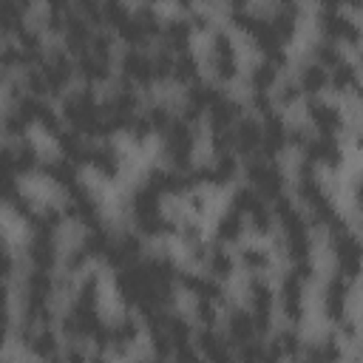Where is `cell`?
Listing matches in <instances>:
<instances>
[{
    "mask_svg": "<svg viewBox=\"0 0 363 363\" xmlns=\"http://www.w3.org/2000/svg\"><path fill=\"white\" fill-rule=\"evenodd\" d=\"M145 119H147V125L153 128V130H159V133H164V128L170 125V119H173V113L167 111V105H162V102H153L147 111H145Z\"/></svg>",
    "mask_w": 363,
    "mask_h": 363,
    "instance_id": "cell-34",
    "label": "cell"
},
{
    "mask_svg": "<svg viewBox=\"0 0 363 363\" xmlns=\"http://www.w3.org/2000/svg\"><path fill=\"white\" fill-rule=\"evenodd\" d=\"M88 264V255L82 252V247H74V250H68V255H65V272L71 275V272H77V269H82Z\"/></svg>",
    "mask_w": 363,
    "mask_h": 363,
    "instance_id": "cell-39",
    "label": "cell"
},
{
    "mask_svg": "<svg viewBox=\"0 0 363 363\" xmlns=\"http://www.w3.org/2000/svg\"><path fill=\"white\" fill-rule=\"evenodd\" d=\"M224 337L230 340V346H244V343L255 340L250 309H230V315H227V335Z\"/></svg>",
    "mask_w": 363,
    "mask_h": 363,
    "instance_id": "cell-12",
    "label": "cell"
},
{
    "mask_svg": "<svg viewBox=\"0 0 363 363\" xmlns=\"http://www.w3.org/2000/svg\"><path fill=\"white\" fill-rule=\"evenodd\" d=\"M40 170L51 179V182H57L60 187H65L68 193L74 190V187H79L82 182H79V173H77V164L74 162H68V159H48V162H40Z\"/></svg>",
    "mask_w": 363,
    "mask_h": 363,
    "instance_id": "cell-14",
    "label": "cell"
},
{
    "mask_svg": "<svg viewBox=\"0 0 363 363\" xmlns=\"http://www.w3.org/2000/svg\"><path fill=\"white\" fill-rule=\"evenodd\" d=\"M278 303L281 312L289 323H298L303 318V281H298L289 269L281 278V289H278Z\"/></svg>",
    "mask_w": 363,
    "mask_h": 363,
    "instance_id": "cell-7",
    "label": "cell"
},
{
    "mask_svg": "<svg viewBox=\"0 0 363 363\" xmlns=\"http://www.w3.org/2000/svg\"><path fill=\"white\" fill-rule=\"evenodd\" d=\"M170 77H176L179 82H196L199 77V60L193 57V51H179L173 54V68H170Z\"/></svg>",
    "mask_w": 363,
    "mask_h": 363,
    "instance_id": "cell-24",
    "label": "cell"
},
{
    "mask_svg": "<svg viewBox=\"0 0 363 363\" xmlns=\"http://www.w3.org/2000/svg\"><path fill=\"white\" fill-rule=\"evenodd\" d=\"M349 292H352V281H346V278L337 275V272L329 278V284H326V289H323V309H326V315H329L335 323H340V320L349 318V315H346Z\"/></svg>",
    "mask_w": 363,
    "mask_h": 363,
    "instance_id": "cell-8",
    "label": "cell"
},
{
    "mask_svg": "<svg viewBox=\"0 0 363 363\" xmlns=\"http://www.w3.org/2000/svg\"><path fill=\"white\" fill-rule=\"evenodd\" d=\"M298 88L301 94H309V96H318L323 88H329V71L320 68L318 62H303L301 71H298Z\"/></svg>",
    "mask_w": 363,
    "mask_h": 363,
    "instance_id": "cell-16",
    "label": "cell"
},
{
    "mask_svg": "<svg viewBox=\"0 0 363 363\" xmlns=\"http://www.w3.org/2000/svg\"><path fill=\"white\" fill-rule=\"evenodd\" d=\"M187 23H190V28H193V26H196V28H207V26H210V17H207L204 11H190V20H187Z\"/></svg>",
    "mask_w": 363,
    "mask_h": 363,
    "instance_id": "cell-41",
    "label": "cell"
},
{
    "mask_svg": "<svg viewBox=\"0 0 363 363\" xmlns=\"http://www.w3.org/2000/svg\"><path fill=\"white\" fill-rule=\"evenodd\" d=\"M306 113H309V122L315 125L318 136H337L346 130V116L335 102H326L320 96H309Z\"/></svg>",
    "mask_w": 363,
    "mask_h": 363,
    "instance_id": "cell-2",
    "label": "cell"
},
{
    "mask_svg": "<svg viewBox=\"0 0 363 363\" xmlns=\"http://www.w3.org/2000/svg\"><path fill=\"white\" fill-rule=\"evenodd\" d=\"M85 162H88L96 173H102V176H108V179H113V176L119 173V150H116L111 142L88 145V147H85Z\"/></svg>",
    "mask_w": 363,
    "mask_h": 363,
    "instance_id": "cell-11",
    "label": "cell"
},
{
    "mask_svg": "<svg viewBox=\"0 0 363 363\" xmlns=\"http://www.w3.org/2000/svg\"><path fill=\"white\" fill-rule=\"evenodd\" d=\"M233 147L238 153H244L247 159L250 156H258V147H261V122L252 119V116H241L233 125Z\"/></svg>",
    "mask_w": 363,
    "mask_h": 363,
    "instance_id": "cell-10",
    "label": "cell"
},
{
    "mask_svg": "<svg viewBox=\"0 0 363 363\" xmlns=\"http://www.w3.org/2000/svg\"><path fill=\"white\" fill-rule=\"evenodd\" d=\"M11 156H14V173L20 176V173H31V170H37L40 167V153H37V147H34V142L31 139H17L14 145H11Z\"/></svg>",
    "mask_w": 363,
    "mask_h": 363,
    "instance_id": "cell-20",
    "label": "cell"
},
{
    "mask_svg": "<svg viewBox=\"0 0 363 363\" xmlns=\"http://www.w3.org/2000/svg\"><path fill=\"white\" fill-rule=\"evenodd\" d=\"M244 221H250V230L258 233V235H269V233H272V224H275L269 204H261V207H258L255 213H250Z\"/></svg>",
    "mask_w": 363,
    "mask_h": 363,
    "instance_id": "cell-32",
    "label": "cell"
},
{
    "mask_svg": "<svg viewBox=\"0 0 363 363\" xmlns=\"http://www.w3.org/2000/svg\"><path fill=\"white\" fill-rule=\"evenodd\" d=\"M196 318H199L201 329H213V323H216V303L213 301H199L196 303Z\"/></svg>",
    "mask_w": 363,
    "mask_h": 363,
    "instance_id": "cell-38",
    "label": "cell"
},
{
    "mask_svg": "<svg viewBox=\"0 0 363 363\" xmlns=\"http://www.w3.org/2000/svg\"><path fill=\"white\" fill-rule=\"evenodd\" d=\"M318 23H320L323 40H332L337 45L340 43H349V45L360 43V26L352 17H346L337 3H323L318 11Z\"/></svg>",
    "mask_w": 363,
    "mask_h": 363,
    "instance_id": "cell-1",
    "label": "cell"
},
{
    "mask_svg": "<svg viewBox=\"0 0 363 363\" xmlns=\"http://www.w3.org/2000/svg\"><path fill=\"white\" fill-rule=\"evenodd\" d=\"M298 96H301V88H298V82H295V79L281 82V85H278V91H275V102H278V105H292Z\"/></svg>",
    "mask_w": 363,
    "mask_h": 363,
    "instance_id": "cell-37",
    "label": "cell"
},
{
    "mask_svg": "<svg viewBox=\"0 0 363 363\" xmlns=\"http://www.w3.org/2000/svg\"><path fill=\"white\" fill-rule=\"evenodd\" d=\"M26 119L11 108V111H6L3 116H0V130L6 133V136H14V139H23V133H26Z\"/></svg>",
    "mask_w": 363,
    "mask_h": 363,
    "instance_id": "cell-35",
    "label": "cell"
},
{
    "mask_svg": "<svg viewBox=\"0 0 363 363\" xmlns=\"http://www.w3.org/2000/svg\"><path fill=\"white\" fill-rule=\"evenodd\" d=\"M34 119H37L48 133H57V130H60V116H57V111H54L48 102H43V99H40V108H37V116H34Z\"/></svg>",
    "mask_w": 363,
    "mask_h": 363,
    "instance_id": "cell-36",
    "label": "cell"
},
{
    "mask_svg": "<svg viewBox=\"0 0 363 363\" xmlns=\"http://www.w3.org/2000/svg\"><path fill=\"white\" fill-rule=\"evenodd\" d=\"M303 153V162L309 164H326V167H337L343 164V147H340V139L337 136H309L306 145L301 147Z\"/></svg>",
    "mask_w": 363,
    "mask_h": 363,
    "instance_id": "cell-5",
    "label": "cell"
},
{
    "mask_svg": "<svg viewBox=\"0 0 363 363\" xmlns=\"http://www.w3.org/2000/svg\"><path fill=\"white\" fill-rule=\"evenodd\" d=\"M267 349L278 357H295L301 352V337H298L295 329H281V332L272 335V343Z\"/></svg>",
    "mask_w": 363,
    "mask_h": 363,
    "instance_id": "cell-25",
    "label": "cell"
},
{
    "mask_svg": "<svg viewBox=\"0 0 363 363\" xmlns=\"http://www.w3.org/2000/svg\"><path fill=\"white\" fill-rule=\"evenodd\" d=\"M199 354L204 363H235L233 346L224 335H218L216 329H201L199 332V343H196Z\"/></svg>",
    "mask_w": 363,
    "mask_h": 363,
    "instance_id": "cell-9",
    "label": "cell"
},
{
    "mask_svg": "<svg viewBox=\"0 0 363 363\" xmlns=\"http://www.w3.org/2000/svg\"><path fill=\"white\" fill-rule=\"evenodd\" d=\"M88 363H108L102 354H96V357H88Z\"/></svg>",
    "mask_w": 363,
    "mask_h": 363,
    "instance_id": "cell-44",
    "label": "cell"
},
{
    "mask_svg": "<svg viewBox=\"0 0 363 363\" xmlns=\"http://www.w3.org/2000/svg\"><path fill=\"white\" fill-rule=\"evenodd\" d=\"M96 292H99V281L96 275H85L82 284L74 292V306H85V309H96Z\"/></svg>",
    "mask_w": 363,
    "mask_h": 363,
    "instance_id": "cell-30",
    "label": "cell"
},
{
    "mask_svg": "<svg viewBox=\"0 0 363 363\" xmlns=\"http://www.w3.org/2000/svg\"><path fill=\"white\" fill-rule=\"evenodd\" d=\"M275 77H278V68L269 65L267 60H261L258 65L250 68V88H252V91H264V94H269V88L275 85Z\"/></svg>",
    "mask_w": 363,
    "mask_h": 363,
    "instance_id": "cell-29",
    "label": "cell"
},
{
    "mask_svg": "<svg viewBox=\"0 0 363 363\" xmlns=\"http://www.w3.org/2000/svg\"><path fill=\"white\" fill-rule=\"evenodd\" d=\"M210 65L218 79H233L238 74V57L227 28H216L210 37Z\"/></svg>",
    "mask_w": 363,
    "mask_h": 363,
    "instance_id": "cell-3",
    "label": "cell"
},
{
    "mask_svg": "<svg viewBox=\"0 0 363 363\" xmlns=\"http://www.w3.org/2000/svg\"><path fill=\"white\" fill-rule=\"evenodd\" d=\"M179 235H182V241H184L187 247H193V244L201 241V227H199L196 221H184L182 230H179Z\"/></svg>",
    "mask_w": 363,
    "mask_h": 363,
    "instance_id": "cell-40",
    "label": "cell"
},
{
    "mask_svg": "<svg viewBox=\"0 0 363 363\" xmlns=\"http://www.w3.org/2000/svg\"><path fill=\"white\" fill-rule=\"evenodd\" d=\"M244 216L241 213H235L233 207L227 210V213H221V218H218V224H216V238H218V244H235L238 238H241V233H244Z\"/></svg>",
    "mask_w": 363,
    "mask_h": 363,
    "instance_id": "cell-21",
    "label": "cell"
},
{
    "mask_svg": "<svg viewBox=\"0 0 363 363\" xmlns=\"http://www.w3.org/2000/svg\"><path fill=\"white\" fill-rule=\"evenodd\" d=\"M329 85L337 91V94H354L357 91V68L354 62H340L329 71Z\"/></svg>",
    "mask_w": 363,
    "mask_h": 363,
    "instance_id": "cell-23",
    "label": "cell"
},
{
    "mask_svg": "<svg viewBox=\"0 0 363 363\" xmlns=\"http://www.w3.org/2000/svg\"><path fill=\"white\" fill-rule=\"evenodd\" d=\"M241 264L250 272H264V269H269L272 255L267 250H261V247H241Z\"/></svg>",
    "mask_w": 363,
    "mask_h": 363,
    "instance_id": "cell-31",
    "label": "cell"
},
{
    "mask_svg": "<svg viewBox=\"0 0 363 363\" xmlns=\"http://www.w3.org/2000/svg\"><path fill=\"white\" fill-rule=\"evenodd\" d=\"M28 261L34 269H45V272H54L57 261H60V250H57V233H43V230H34L31 241H28V250H26Z\"/></svg>",
    "mask_w": 363,
    "mask_h": 363,
    "instance_id": "cell-6",
    "label": "cell"
},
{
    "mask_svg": "<svg viewBox=\"0 0 363 363\" xmlns=\"http://www.w3.org/2000/svg\"><path fill=\"white\" fill-rule=\"evenodd\" d=\"M28 9V3H9L0 0V31L3 34H14L23 23V11Z\"/></svg>",
    "mask_w": 363,
    "mask_h": 363,
    "instance_id": "cell-28",
    "label": "cell"
},
{
    "mask_svg": "<svg viewBox=\"0 0 363 363\" xmlns=\"http://www.w3.org/2000/svg\"><path fill=\"white\" fill-rule=\"evenodd\" d=\"M312 54H315V62H318L320 68H326V71H332L335 65L343 62V51H340V45L332 43V40H318V43L312 45Z\"/></svg>",
    "mask_w": 363,
    "mask_h": 363,
    "instance_id": "cell-27",
    "label": "cell"
},
{
    "mask_svg": "<svg viewBox=\"0 0 363 363\" xmlns=\"http://www.w3.org/2000/svg\"><path fill=\"white\" fill-rule=\"evenodd\" d=\"M218 96H221V91H218L213 82H201V79H196V82H190L187 102H184V105L196 108L199 113H207V111H210V105H213Z\"/></svg>",
    "mask_w": 363,
    "mask_h": 363,
    "instance_id": "cell-22",
    "label": "cell"
},
{
    "mask_svg": "<svg viewBox=\"0 0 363 363\" xmlns=\"http://www.w3.org/2000/svg\"><path fill=\"white\" fill-rule=\"evenodd\" d=\"M261 204H267L250 184H241V187H235V193H233V201H230V207L235 210V213H241L244 218L250 216V213H255Z\"/></svg>",
    "mask_w": 363,
    "mask_h": 363,
    "instance_id": "cell-26",
    "label": "cell"
},
{
    "mask_svg": "<svg viewBox=\"0 0 363 363\" xmlns=\"http://www.w3.org/2000/svg\"><path fill=\"white\" fill-rule=\"evenodd\" d=\"M187 201H190V210H193V213H201V210H204V196H201V193L190 190V193H187Z\"/></svg>",
    "mask_w": 363,
    "mask_h": 363,
    "instance_id": "cell-42",
    "label": "cell"
},
{
    "mask_svg": "<svg viewBox=\"0 0 363 363\" xmlns=\"http://www.w3.org/2000/svg\"><path fill=\"white\" fill-rule=\"evenodd\" d=\"M295 363H320V360H318V357H312V354H303V357H301V360H295Z\"/></svg>",
    "mask_w": 363,
    "mask_h": 363,
    "instance_id": "cell-43",
    "label": "cell"
},
{
    "mask_svg": "<svg viewBox=\"0 0 363 363\" xmlns=\"http://www.w3.org/2000/svg\"><path fill=\"white\" fill-rule=\"evenodd\" d=\"M162 40H164V48L170 54L187 51V40H190V23H187V17H167L162 23Z\"/></svg>",
    "mask_w": 363,
    "mask_h": 363,
    "instance_id": "cell-15",
    "label": "cell"
},
{
    "mask_svg": "<svg viewBox=\"0 0 363 363\" xmlns=\"http://www.w3.org/2000/svg\"><path fill=\"white\" fill-rule=\"evenodd\" d=\"M74 71H79V77H82L85 82L94 85V82L108 79V74H111V62H105V60H99V57L82 51V54H77V60H74Z\"/></svg>",
    "mask_w": 363,
    "mask_h": 363,
    "instance_id": "cell-18",
    "label": "cell"
},
{
    "mask_svg": "<svg viewBox=\"0 0 363 363\" xmlns=\"http://www.w3.org/2000/svg\"><path fill=\"white\" fill-rule=\"evenodd\" d=\"M119 74H122V79H128L133 88H136V85L150 88V85L156 82L150 54L142 51V48H125V51H122V57H119Z\"/></svg>",
    "mask_w": 363,
    "mask_h": 363,
    "instance_id": "cell-4",
    "label": "cell"
},
{
    "mask_svg": "<svg viewBox=\"0 0 363 363\" xmlns=\"http://www.w3.org/2000/svg\"><path fill=\"white\" fill-rule=\"evenodd\" d=\"M99 14H102V23L105 26H119L128 14H130V9L128 6H122L119 0H108V3H99Z\"/></svg>",
    "mask_w": 363,
    "mask_h": 363,
    "instance_id": "cell-33",
    "label": "cell"
},
{
    "mask_svg": "<svg viewBox=\"0 0 363 363\" xmlns=\"http://www.w3.org/2000/svg\"><path fill=\"white\" fill-rule=\"evenodd\" d=\"M26 346H28L37 357H43V360H51V357L60 354V343H57V335H54L51 326H34V332H31L28 340H26Z\"/></svg>",
    "mask_w": 363,
    "mask_h": 363,
    "instance_id": "cell-17",
    "label": "cell"
},
{
    "mask_svg": "<svg viewBox=\"0 0 363 363\" xmlns=\"http://www.w3.org/2000/svg\"><path fill=\"white\" fill-rule=\"evenodd\" d=\"M108 332H111V349H113V354H125L128 346L139 335V320H136V315L125 312L122 318L113 320V326H108Z\"/></svg>",
    "mask_w": 363,
    "mask_h": 363,
    "instance_id": "cell-13",
    "label": "cell"
},
{
    "mask_svg": "<svg viewBox=\"0 0 363 363\" xmlns=\"http://www.w3.org/2000/svg\"><path fill=\"white\" fill-rule=\"evenodd\" d=\"M204 264H207V275L210 278H216V281H224V278H230L233 275V267H235V261H233V255H230V250L224 247V244H213L210 250H207V255H204Z\"/></svg>",
    "mask_w": 363,
    "mask_h": 363,
    "instance_id": "cell-19",
    "label": "cell"
}]
</instances>
